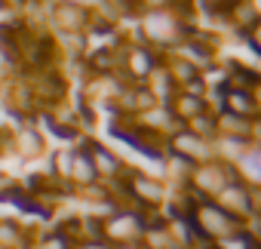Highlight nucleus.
Masks as SVG:
<instances>
[{
	"label": "nucleus",
	"mask_w": 261,
	"mask_h": 249,
	"mask_svg": "<svg viewBox=\"0 0 261 249\" xmlns=\"http://www.w3.org/2000/svg\"><path fill=\"white\" fill-rule=\"evenodd\" d=\"M191 7L188 0H178L172 7H157V10H142L139 13V31L142 43L157 49V53H172L191 37Z\"/></svg>",
	"instance_id": "nucleus-1"
},
{
	"label": "nucleus",
	"mask_w": 261,
	"mask_h": 249,
	"mask_svg": "<svg viewBox=\"0 0 261 249\" xmlns=\"http://www.w3.org/2000/svg\"><path fill=\"white\" fill-rule=\"evenodd\" d=\"M157 212H145L136 206H117L101 218V237L117 249V246H136L145 240V231Z\"/></svg>",
	"instance_id": "nucleus-2"
},
{
	"label": "nucleus",
	"mask_w": 261,
	"mask_h": 249,
	"mask_svg": "<svg viewBox=\"0 0 261 249\" xmlns=\"http://www.w3.org/2000/svg\"><path fill=\"white\" fill-rule=\"evenodd\" d=\"M191 221H194L197 234H200L206 243H212V246H215L218 240H224V237H230V234H237V231L246 228L240 218H233L230 212H224L215 200H194V206H191Z\"/></svg>",
	"instance_id": "nucleus-3"
},
{
	"label": "nucleus",
	"mask_w": 261,
	"mask_h": 249,
	"mask_svg": "<svg viewBox=\"0 0 261 249\" xmlns=\"http://www.w3.org/2000/svg\"><path fill=\"white\" fill-rule=\"evenodd\" d=\"M233 176H237V169L227 166V163H221V160L200 163V166H194V172H191V179H188V194H191L194 200H215L218 191H221Z\"/></svg>",
	"instance_id": "nucleus-4"
},
{
	"label": "nucleus",
	"mask_w": 261,
	"mask_h": 249,
	"mask_svg": "<svg viewBox=\"0 0 261 249\" xmlns=\"http://www.w3.org/2000/svg\"><path fill=\"white\" fill-rule=\"evenodd\" d=\"M120 68L126 74V83H145L154 71L163 68V53L145 46L142 40L139 43H126L123 56H120Z\"/></svg>",
	"instance_id": "nucleus-5"
},
{
	"label": "nucleus",
	"mask_w": 261,
	"mask_h": 249,
	"mask_svg": "<svg viewBox=\"0 0 261 249\" xmlns=\"http://www.w3.org/2000/svg\"><path fill=\"white\" fill-rule=\"evenodd\" d=\"M166 151L175 154V157H181V160H188V163H194V166L215 160V154H212V139H206V136L188 130V127H178V130L166 139Z\"/></svg>",
	"instance_id": "nucleus-6"
},
{
	"label": "nucleus",
	"mask_w": 261,
	"mask_h": 249,
	"mask_svg": "<svg viewBox=\"0 0 261 249\" xmlns=\"http://www.w3.org/2000/svg\"><path fill=\"white\" fill-rule=\"evenodd\" d=\"M86 148H89V154H92V163H95V172H98L101 185L114 188V185H120V182L126 179L129 163H126L117 151H111L108 145H101V142H95V139H86Z\"/></svg>",
	"instance_id": "nucleus-7"
},
{
	"label": "nucleus",
	"mask_w": 261,
	"mask_h": 249,
	"mask_svg": "<svg viewBox=\"0 0 261 249\" xmlns=\"http://www.w3.org/2000/svg\"><path fill=\"white\" fill-rule=\"evenodd\" d=\"M215 203H218L224 212H230L233 218H240L243 225L255 215V209H252V188H249L240 176H233V179H230V182L218 191Z\"/></svg>",
	"instance_id": "nucleus-8"
},
{
	"label": "nucleus",
	"mask_w": 261,
	"mask_h": 249,
	"mask_svg": "<svg viewBox=\"0 0 261 249\" xmlns=\"http://www.w3.org/2000/svg\"><path fill=\"white\" fill-rule=\"evenodd\" d=\"M49 19H53V28L59 34H86L89 25L95 22V13H89L83 7H74V4H62V0H56L53 10H49Z\"/></svg>",
	"instance_id": "nucleus-9"
},
{
	"label": "nucleus",
	"mask_w": 261,
	"mask_h": 249,
	"mask_svg": "<svg viewBox=\"0 0 261 249\" xmlns=\"http://www.w3.org/2000/svg\"><path fill=\"white\" fill-rule=\"evenodd\" d=\"M68 185L80 191H89L95 185H101L98 172H95V163H92V154L86 148V139H80V145L71 148V169H68Z\"/></svg>",
	"instance_id": "nucleus-10"
},
{
	"label": "nucleus",
	"mask_w": 261,
	"mask_h": 249,
	"mask_svg": "<svg viewBox=\"0 0 261 249\" xmlns=\"http://www.w3.org/2000/svg\"><path fill=\"white\" fill-rule=\"evenodd\" d=\"M10 145H13L16 154L25 157V160H37V157L46 154V136H43V130H37L34 123H28V120L10 136Z\"/></svg>",
	"instance_id": "nucleus-11"
},
{
	"label": "nucleus",
	"mask_w": 261,
	"mask_h": 249,
	"mask_svg": "<svg viewBox=\"0 0 261 249\" xmlns=\"http://www.w3.org/2000/svg\"><path fill=\"white\" fill-rule=\"evenodd\" d=\"M252 117H240L230 111H215V136H233V139H249L252 142Z\"/></svg>",
	"instance_id": "nucleus-12"
},
{
	"label": "nucleus",
	"mask_w": 261,
	"mask_h": 249,
	"mask_svg": "<svg viewBox=\"0 0 261 249\" xmlns=\"http://www.w3.org/2000/svg\"><path fill=\"white\" fill-rule=\"evenodd\" d=\"M0 249H34V240L22 221L0 218Z\"/></svg>",
	"instance_id": "nucleus-13"
},
{
	"label": "nucleus",
	"mask_w": 261,
	"mask_h": 249,
	"mask_svg": "<svg viewBox=\"0 0 261 249\" xmlns=\"http://www.w3.org/2000/svg\"><path fill=\"white\" fill-rule=\"evenodd\" d=\"M209 108H212V105H209V98H206L203 92H178L175 102H172V111H175V117H178L181 127H185L188 120H194L197 114L209 111Z\"/></svg>",
	"instance_id": "nucleus-14"
},
{
	"label": "nucleus",
	"mask_w": 261,
	"mask_h": 249,
	"mask_svg": "<svg viewBox=\"0 0 261 249\" xmlns=\"http://www.w3.org/2000/svg\"><path fill=\"white\" fill-rule=\"evenodd\" d=\"M249 139H233V136H215L212 139V154H215V160H221V163H227V166H237V160L249 151Z\"/></svg>",
	"instance_id": "nucleus-15"
},
{
	"label": "nucleus",
	"mask_w": 261,
	"mask_h": 249,
	"mask_svg": "<svg viewBox=\"0 0 261 249\" xmlns=\"http://www.w3.org/2000/svg\"><path fill=\"white\" fill-rule=\"evenodd\" d=\"M237 176L249 185V188H261V145L258 142H252L249 145V151L237 160Z\"/></svg>",
	"instance_id": "nucleus-16"
},
{
	"label": "nucleus",
	"mask_w": 261,
	"mask_h": 249,
	"mask_svg": "<svg viewBox=\"0 0 261 249\" xmlns=\"http://www.w3.org/2000/svg\"><path fill=\"white\" fill-rule=\"evenodd\" d=\"M188 130H194V133H200V136H206V139H215V111L209 108V111H203V114H197L194 120H188L185 123Z\"/></svg>",
	"instance_id": "nucleus-17"
},
{
	"label": "nucleus",
	"mask_w": 261,
	"mask_h": 249,
	"mask_svg": "<svg viewBox=\"0 0 261 249\" xmlns=\"http://www.w3.org/2000/svg\"><path fill=\"white\" fill-rule=\"evenodd\" d=\"M243 40L252 46V53H255V56H261V19H258V22H255L246 34H243Z\"/></svg>",
	"instance_id": "nucleus-18"
},
{
	"label": "nucleus",
	"mask_w": 261,
	"mask_h": 249,
	"mask_svg": "<svg viewBox=\"0 0 261 249\" xmlns=\"http://www.w3.org/2000/svg\"><path fill=\"white\" fill-rule=\"evenodd\" d=\"M13 188H16V182H10V179H7L4 172H0V200H4V197H7V194L13 191Z\"/></svg>",
	"instance_id": "nucleus-19"
},
{
	"label": "nucleus",
	"mask_w": 261,
	"mask_h": 249,
	"mask_svg": "<svg viewBox=\"0 0 261 249\" xmlns=\"http://www.w3.org/2000/svg\"><path fill=\"white\" fill-rule=\"evenodd\" d=\"M117 249H145L142 243H136V246H117Z\"/></svg>",
	"instance_id": "nucleus-20"
},
{
	"label": "nucleus",
	"mask_w": 261,
	"mask_h": 249,
	"mask_svg": "<svg viewBox=\"0 0 261 249\" xmlns=\"http://www.w3.org/2000/svg\"><path fill=\"white\" fill-rule=\"evenodd\" d=\"M0 92H4V77H0Z\"/></svg>",
	"instance_id": "nucleus-21"
}]
</instances>
